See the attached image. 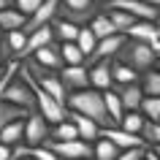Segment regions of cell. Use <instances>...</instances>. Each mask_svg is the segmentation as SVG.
Listing matches in <instances>:
<instances>
[{"label": "cell", "mask_w": 160, "mask_h": 160, "mask_svg": "<svg viewBox=\"0 0 160 160\" xmlns=\"http://www.w3.org/2000/svg\"><path fill=\"white\" fill-rule=\"evenodd\" d=\"M43 147H49L60 160H76V158H92V144L84 141V138H68V141H60V138H46Z\"/></svg>", "instance_id": "277c9868"}, {"label": "cell", "mask_w": 160, "mask_h": 160, "mask_svg": "<svg viewBox=\"0 0 160 160\" xmlns=\"http://www.w3.org/2000/svg\"><path fill=\"white\" fill-rule=\"evenodd\" d=\"M119 152H122V149H119L114 141H109V138H103V136H101V138L95 141V147H92V158L95 160H117Z\"/></svg>", "instance_id": "7402d4cb"}, {"label": "cell", "mask_w": 160, "mask_h": 160, "mask_svg": "<svg viewBox=\"0 0 160 160\" xmlns=\"http://www.w3.org/2000/svg\"><path fill=\"white\" fill-rule=\"evenodd\" d=\"M11 6V0H0V8H8Z\"/></svg>", "instance_id": "b9f144b4"}, {"label": "cell", "mask_w": 160, "mask_h": 160, "mask_svg": "<svg viewBox=\"0 0 160 160\" xmlns=\"http://www.w3.org/2000/svg\"><path fill=\"white\" fill-rule=\"evenodd\" d=\"M128 41L125 33H114L109 35V38H103V41H98V46H95V52L87 57V65H92V62H98V60H114L117 57V52L122 49V43Z\"/></svg>", "instance_id": "30bf717a"}, {"label": "cell", "mask_w": 160, "mask_h": 160, "mask_svg": "<svg viewBox=\"0 0 160 160\" xmlns=\"http://www.w3.org/2000/svg\"><path fill=\"white\" fill-rule=\"evenodd\" d=\"M155 25H158V30H160V17H158V19H155Z\"/></svg>", "instance_id": "bcb514c9"}, {"label": "cell", "mask_w": 160, "mask_h": 160, "mask_svg": "<svg viewBox=\"0 0 160 160\" xmlns=\"http://www.w3.org/2000/svg\"><path fill=\"white\" fill-rule=\"evenodd\" d=\"M41 3H43V0H14V6H17V8L22 11V14H27V17H30V14H33L35 8H38Z\"/></svg>", "instance_id": "74e56055"}, {"label": "cell", "mask_w": 160, "mask_h": 160, "mask_svg": "<svg viewBox=\"0 0 160 160\" xmlns=\"http://www.w3.org/2000/svg\"><path fill=\"white\" fill-rule=\"evenodd\" d=\"M60 79H62L68 92L87 90L90 87V68L87 65H62L60 68Z\"/></svg>", "instance_id": "9c48e42d"}, {"label": "cell", "mask_w": 160, "mask_h": 160, "mask_svg": "<svg viewBox=\"0 0 160 160\" xmlns=\"http://www.w3.org/2000/svg\"><path fill=\"white\" fill-rule=\"evenodd\" d=\"M114 90H117V95L122 98L125 111H141L144 90H141V84H138V82H133V84H114Z\"/></svg>", "instance_id": "9a60e30c"}, {"label": "cell", "mask_w": 160, "mask_h": 160, "mask_svg": "<svg viewBox=\"0 0 160 160\" xmlns=\"http://www.w3.org/2000/svg\"><path fill=\"white\" fill-rule=\"evenodd\" d=\"M57 11H60V0H43L41 6L27 17V25L22 27L27 35L33 33V30H38V27H43V25H52L54 19H57Z\"/></svg>", "instance_id": "52a82bcc"}, {"label": "cell", "mask_w": 160, "mask_h": 160, "mask_svg": "<svg viewBox=\"0 0 160 160\" xmlns=\"http://www.w3.org/2000/svg\"><path fill=\"white\" fill-rule=\"evenodd\" d=\"M101 136H103V138H109V141H114V144L119 147V149H133V147H149V144H147V138H144L141 133H130V130H125V128H119V125L101 128Z\"/></svg>", "instance_id": "ba28073f"}, {"label": "cell", "mask_w": 160, "mask_h": 160, "mask_svg": "<svg viewBox=\"0 0 160 160\" xmlns=\"http://www.w3.org/2000/svg\"><path fill=\"white\" fill-rule=\"evenodd\" d=\"M98 0H60V8L65 11H95Z\"/></svg>", "instance_id": "836d02e7"}, {"label": "cell", "mask_w": 160, "mask_h": 160, "mask_svg": "<svg viewBox=\"0 0 160 160\" xmlns=\"http://www.w3.org/2000/svg\"><path fill=\"white\" fill-rule=\"evenodd\" d=\"M152 49L158 52V57H160V35H158V38H155V43H152Z\"/></svg>", "instance_id": "60d3db41"}, {"label": "cell", "mask_w": 160, "mask_h": 160, "mask_svg": "<svg viewBox=\"0 0 160 160\" xmlns=\"http://www.w3.org/2000/svg\"><path fill=\"white\" fill-rule=\"evenodd\" d=\"M30 111L22 109V106H17V103H8V101H0V130L6 125H11L14 119H25Z\"/></svg>", "instance_id": "44dd1931"}, {"label": "cell", "mask_w": 160, "mask_h": 160, "mask_svg": "<svg viewBox=\"0 0 160 160\" xmlns=\"http://www.w3.org/2000/svg\"><path fill=\"white\" fill-rule=\"evenodd\" d=\"M76 43H79V49L84 52V57H90V54L95 52V46H98V38H95V33L90 30V27H82V30H79Z\"/></svg>", "instance_id": "d6a6232c"}, {"label": "cell", "mask_w": 160, "mask_h": 160, "mask_svg": "<svg viewBox=\"0 0 160 160\" xmlns=\"http://www.w3.org/2000/svg\"><path fill=\"white\" fill-rule=\"evenodd\" d=\"M33 60L38 62V65H43V68H52V71H60V68L65 65V62H62V54H60V46H54V43L38 49L33 54Z\"/></svg>", "instance_id": "ac0fdd59"}, {"label": "cell", "mask_w": 160, "mask_h": 160, "mask_svg": "<svg viewBox=\"0 0 160 160\" xmlns=\"http://www.w3.org/2000/svg\"><path fill=\"white\" fill-rule=\"evenodd\" d=\"M152 149H155V152H158V155H160V144H158V147H152Z\"/></svg>", "instance_id": "f6af8a7d"}, {"label": "cell", "mask_w": 160, "mask_h": 160, "mask_svg": "<svg viewBox=\"0 0 160 160\" xmlns=\"http://www.w3.org/2000/svg\"><path fill=\"white\" fill-rule=\"evenodd\" d=\"M111 76H114V84H133V82H138V71L136 68H130L128 62H122V60H111Z\"/></svg>", "instance_id": "d6986e66"}, {"label": "cell", "mask_w": 160, "mask_h": 160, "mask_svg": "<svg viewBox=\"0 0 160 160\" xmlns=\"http://www.w3.org/2000/svg\"><path fill=\"white\" fill-rule=\"evenodd\" d=\"M144 3H152V6H158V8H160V0H144Z\"/></svg>", "instance_id": "7bdbcfd3"}, {"label": "cell", "mask_w": 160, "mask_h": 160, "mask_svg": "<svg viewBox=\"0 0 160 160\" xmlns=\"http://www.w3.org/2000/svg\"><path fill=\"white\" fill-rule=\"evenodd\" d=\"M54 25H43L38 27V30H33V33L27 35V46H25V54H22V60L33 57L38 49H43V46H49V43H54Z\"/></svg>", "instance_id": "4fadbf2b"}, {"label": "cell", "mask_w": 160, "mask_h": 160, "mask_svg": "<svg viewBox=\"0 0 160 160\" xmlns=\"http://www.w3.org/2000/svg\"><path fill=\"white\" fill-rule=\"evenodd\" d=\"M30 158H33V160H60L57 155H54L49 147H43V144H41V147H33V149H30Z\"/></svg>", "instance_id": "d590c367"}, {"label": "cell", "mask_w": 160, "mask_h": 160, "mask_svg": "<svg viewBox=\"0 0 160 160\" xmlns=\"http://www.w3.org/2000/svg\"><path fill=\"white\" fill-rule=\"evenodd\" d=\"M144 138H147V144L149 147H158L160 144V122H152V119H147V125H144Z\"/></svg>", "instance_id": "e575fe53"}, {"label": "cell", "mask_w": 160, "mask_h": 160, "mask_svg": "<svg viewBox=\"0 0 160 160\" xmlns=\"http://www.w3.org/2000/svg\"><path fill=\"white\" fill-rule=\"evenodd\" d=\"M158 122H160V119H158Z\"/></svg>", "instance_id": "681fc988"}, {"label": "cell", "mask_w": 160, "mask_h": 160, "mask_svg": "<svg viewBox=\"0 0 160 160\" xmlns=\"http://www.w3.org/2000/svg\"><path fill=\"white\" fill-rule=\"evenodd\" d=\"M109 6L114 8H122L128 14H133L136 19H147V22H155L160 17V8L152 6V3H144V0H111Z\"/></svg>", "instance_id": "8fae6325"}, {"label": "cell", "mask_w": 160, "mask_h": 160, "mask_svg": "<svg viewBox=\"0 0 160 160\" xmlns=\"http://www.w3.org/2000/svg\"><path fill=\"white\" fill-rule=\"evenodd\" d=\"M76 160H95V158H76Z\"/></svg>", "instance_id": "7dc6e473"}, {"label": "cell", "mask_w": 160, "mask_h": 160, "mask_svg": "<svg viewBox=\"0 0 160 160\" xmlns=\"http://www.w3.org/2000/svg\"><path fill=\"white\" fill-rule=\"evenodd\" d=\"M25 65H27V71L33 73V79L54 98V101H60L62 106H68V90H65V84H62V79H60V71H52V68L38 65L33 57H27Z\"/></svg>", "instance_id": "3957f363"}, {"label": "cell", "mask_w": 160, "mask_h": 160, "mask_svg": "<svg viewBox=\"0 0 160 160\" xmlns=\"http://www.w3.org/2000/svg\"><path fill=\"white\" fill-rule=\"evenodd\" d=\"M87 27L95 33V38H98V41H103V38H109V35L117 33V30H114V25H111V19H109V14H98V17H95Z\"/></svg>", "instance_id": "484cf974"}, {"label": "cell", "mask_w": 160, "mask_h": 160, "mask_svg": "<svg viewBox=\"0 0 160 160\" xmlns=\"http://www.w3.org/2000/svg\"><path fill=\"white\" fill-rule=\"evenodd\" d=\"M3 101L17 103V106H22V109H27V111H33V109H35V92L30 90V84H27V82H25L19 73L14 76V79H11V84L6 87Z\"/></svg>", "instance_id": "8992f818"}, {"label": "cell", "mask_w": 160, "mask_h": 160, "mask_svg": "<svg viewBox=\"0 0 160 160\" xmlns=\"http://www.w3.org/2000/svg\"><path fill=\"white\" fill-rule=\"evenodd\" d=\"M125 35H128V38H136V41H144V43H155V38L160 35V30H158V25H155V22L136 19Z\"/></svg>", "instance_id": "2e32d148"}, {"label": "cell", "mask_w": 160, "mask_h": 160, "mask_svg": "<svg viewBox=\"0 0 160 160\" xmlns=\"http://www.w3.org/2000/svg\"><path fill=\"white\" fill-rule=\"evenodd\" d=\"M49 138H60V141H68V138H79V130H76V125L71 122V119H62V122H57V125L52 128Z\"/></svg>", "instance_id": "4dcf8cb0"}, {"label": "cell", "mask_w": 160, "mask_h": 160, "mask_svg": "<svg viewBox=\"0 0 160 160\" xmlns=\"http://www.w3.org/2000/svg\"><path fill=\"white\" fill-rule=\"evenodd\" d=\"M6 41H8V49L14 54V60H22L25 46H27V33L25 30H8L6 33Z\"/></svg>", "instance_id": "4316f807"}, {"label": "cell", "mask_w": 160, "mask_h": 160, "mask_svg": "<svg viewBox=\"0 0 160 160\" xmlns=\"http://www.w3.org/2000/svg\"><path fill=\"white\" fill-rule=\"evenodd\" d=\"M109 19H111V25H114V30L117 33H128L130 30V25L136 22V17L133 14H128V11H122V8H114V6H109Z\"/></svg>", "instance_id": "d4e9b609"}, {"label": "cell", "mask_w": 160, "mask_h": 160, "mask_svg": "<svg viewBox=\"0 0 160 160\" xmlns=\"http://www.w3.org/2000/svg\"><path fill=\"white\" fill-rule=\"evenodd\" d=\"M144 160H147V155H144Z\"/></svg>", "instance_id": "c3c4849f"}, {"label": "cell", "mask_w": 160, "mask_h": 160, "mask_svg": "<svg viewBox=\"0 0 160 160\" xmlns=\"http://www.w3.org/2000/svg\"><path fill=\"white\" fill-rule=\"evenodd\" d=\"M6 68H8V65H0V79H3V76H6Z\"/></svg>", "instance_id": "ee69618b"}, {"label": "cell", "mask_w": 160, "mask_h": 160, "mask_svg": "<svg viewBox=\"0 0 160 160\" xmlns=\"http://www.w3.org/2000/svg\"><path fill=\"white\" fill-rule=\"evenodd\" d=\"M87 68H90V87L101 90V92H106V90L114 87L111 60H98V62H92V65H87Z\"/></svg>", "instance_id": "7c38bea8"}, {"label": "cell", "mask_w": 160, "mask_h": 160, "mask_svg": "<svg viewBox=\"0 0 160 160\" xmlns=\"http://www.w3.org/2000/svg\"><path fill=\"white\" fill-rule=\"evenodd\" d=\"M103 98H106V109H109V114H111V119L114 122H122V114H125V106H122V98L117 95V90L111 87V90H106L103 92Z\"/></svg>", "instance_id": "83f0119b"}, {"label": "cell", "mask_w": 160, "mask_h": 160, "mask_svg": "<svg viewBox=\"0 0 160 160\" xmlns=\"http://www.w3.org/2000/svg\"><path fill=\"white\" fill-rule=\"evenodd\" d=\"M117 60H122V62H128L130 68H136L138 73H144V71H149V68L158 65V52L152 49V43H144V41H136V38H128L125 43H122V49L117 52Z\"/></svg>", "instance_id": "7a4b0ae2"}, {"label": "cell", "mask_w": 160, "mask_h": 160, "mask_svg": "<svg viewBox=\"0 0 160 160\" xmlns=\"http://www.w3.org/2000/svg\"><path fill=\"white\" fill-rule=\"evenodd\" d=\"M68 109L79 111V114H84V117H90V119H95L101 128L117 125V122L111 119L109 109H106V98H103V92H101V90H95V87L68 92Z\"/></svg>", "instance_id": "6da1fadb"}, {"label": "cell", "mask_w": 160, "mask_h": 160, "mask_svg": "<svg viewBox=\"0 0 160 160\" xmlns=\"http://www.w3.org/2000/svg\"><path fill=\"white\" fill-rule=\"evenodd\" d=\"M144 125H147V117H144L141 111H125L122 122H119V128H125L130 133H144Z\"/></svg>", "instance_id": "f546056e"}, {"label": "cell", "mask_w": 160, "mask_h": 160, "mask_svg": "<svg viewBox=\"0 0 160 160\" xmlns=\"http://www.w3.org/2000/svg\"><path fill=\"white\" fill-rule=\"evenodd\" d=\"M144 155H147V147H133V149H122L117 160H144Z\"/></svg>", "instance_id": "8d00e7d4"}, {"label": "cell", "mask_w": 160, "mask_h": 160, "mask_svg": "<svg viewBox=\"0 0 160 160\" xmlns=\"http://www.w3.org/2000/svg\"><path fill=\"white\" fill-rule=\"evenodd\" d=\"M68 119L76 125V130H79V138H84V141H98L101 138V125L95 122V119L84 117V114H79V111H71L68 109Z\"/></svg>", "instance_id": "5bb4252c"}, {"label": "cell", "mask_w": 160, "mask_h": 160, "mask_svg": "<svg viewBox=\"0 0 160 160\" xmlns=\"http://www.w3.org/2000/svg\"><path fill=\"white\" fill-rule=\"evenodd\" d=\"M46 138H49V119L38 109H33L25 119V144L33 149V147H41Z\"/></svg>", "instance_id": "5b68a950"}, {"label": "cell", "mask_w": 160, "mask_h": 160, "mask_svg": "<svg viewBox=\"0 0 160 160\" xmlns=\"http://www.w3.org/2000/svg\"><path fill=\"white\" fill-rule=\"evenodd\" d=\"M141 114L147 119H152V122H158V119H160V95H144Z\"/></svg>", "instance_id": "1f68e13d"}, {"label": "cell", "mask_w": 160, "mask_h": 160, "mask_svg": "<svg viewBox=\"0 0 160 160\" xmlns=\"http://www.w3.org/2000/svg\"><path fill=\"white\" fill-rule=\"evenodd\" d=\"M141 90L144 95H160V68H149L141 73Z\"/></svg>", "instance_id": "f1b7e54d"}, {"label": "cell", "mask_w": 160, "mask_h": 160, "mask_svg": "<svg viewBox=\"0 0 160 160\" xmlns=\"http://www.w3.org/2000/svg\"><path fill=\"white\" fill-rule=\"evenodd\" d=\"M27 25V14L17 8V6H8V8H0V30L8 33V30H22Z\"/></svg>", "instance_id": "e0dca14e"}, {"label": "cell", "mask_w": 160, "mask_h": 160, "mask_svg": "<svg viewBox=\"0 0 160 160\" xmlns=\"http://www.w3.org/2000/svg\"><path fill=\"white\" fill-rule=\"evenodd\" d=\"M52 25H54V35H57V41H60V43H65V41H76V38H79V30H82L79 25L68 22V19H54Z\"/></svg>", "instance_id": "cb8c5ba5"}, {"label": "cell", "mask_w": 160, "mask_h": 160, "mask_svg": "<svg viewBox=\"0 0 160 160\" xmlns=\"http://www.w3.org/2000/svg\"><path fill=\"white\" fill-rule=\"evenodd\" d=\"M60 54H62V62H65V65H84V62H87L84 52L79 49V43H76V41L60 43Z\"/></svg>", "instance_id": "603a6c76"}, {"label": "cell", "mask_w": 160, "mask_h": 160, "mask_svg": "<svg viewBox=\"0 0 160 160\" xmlns=\"http://www.w3.org/2000/svg\"><path fill=\"white\" fill-rule=\"evenodd\" d=\"M25 119H14L11 125H6L3 130H0V141L8 144V147H19V144H25Z\"/></svg>", "instance_id": "ffe728a7"}, {"label": "cell", "mask_w": 160, "mask_h": 160, "mask_svg": "<svg viewBox=\"0 0 160 160\" xmlns=\"http://www.w3.org/2000/svg\"><path fill=\"white\" fill-rule=\"evenodd\" d=\"M0 160H14V147L0 141Z\"/></svg>", "instance_id": "f35d334b"}, {"label": "cell", "mask_w": 160, "mask_h": 160, "mask_svg": "<svg viewBox=\"0 0 160 160\" xmlns=\"http://www.w3.org/2000/svg\"><path fill=\"white\" fill-rule=\"evenodd\" d=\"M147 160H160V155H158V152H155V149L149 147V149H147Z\"/></svg>", "instance_id": "ab89813d"}]
</instances>
